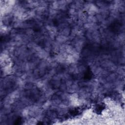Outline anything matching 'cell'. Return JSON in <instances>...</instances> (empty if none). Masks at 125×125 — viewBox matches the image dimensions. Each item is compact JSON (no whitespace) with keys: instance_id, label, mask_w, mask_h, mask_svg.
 Segmentation results:
<instances>
[{"instance_id":"1","label":"cell","mask_w":125,"mask_h":125,"mask_svg":"<svg viewBox=\"0 0 125 125\" xmlns=\"http://www.w3.org/2000/svg\"><path fill=\"white\" fill-rule=\"evenodd\" d=\"M67 37L61 34L60 35H58L56 37V42H59V43L64 42L67 40Z\"/></svg>"}]
</instances>
